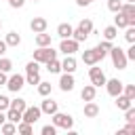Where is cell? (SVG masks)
Listing matches in <instances>:
<instances>
[{
  "label": "cell",
  "mask_w": 135,
  "mask_h": 135,
  "mask_svg": "<svg viewBox=\"0 0 135 135\" xmlns=\"http://www.w3.org/2000/svg\"><path fill=\"white\" fill-rule=\"evenodd\" d=\"M8 105H11V99H8L6 95H0V112H6Z\"/></svg>",
  "instance_id": "cell-39"
},
{
  "label": "cell",
  "mask_w": 135,
  "mask_h": 135,
  "mask_svg": "<svg viewBox=\"0 0 135 135\" xmlns=\"http://www.w3.org/2000/svg\"><path fill=\"white\" fill-rule=\"evenodd\" d=\"M36 44H38V46H51V34L38 32V34H36Z\"/></svg>",
  "instance_id": "cell-21"
},
{
  "label": "cell",
  "mask_w": 135,
  "mask_h": 135,
  "mask_svg": "<svg viewBox=\"0 0 135 135\" xmlns=\"http://www.w3.org/2000/svg\"><path fill=\"white\" fill-rule=\"evenodd\" d=\"M95 0H76V4L78 6H89V4H93Z\"/></svg>",
  "instance_id": "cell-43"
},
{
  "label": "cell",
  "mask_w": 135,
  "mask_h": 135,
  "mask_svg": "<svg viewBox=\"0 0 135 135\" xmlns=\"http://www.w3.org/2000/svg\"><path fill=\"white\" fill-rule=\"evenodd\" d=\"M116 36H118V27H116V25H108V27L103 30V38H105V40H114Z\"/></svg>",
  "instance_id": "cell-25"
},
{
  "label": "cell",
  "mask_w": 135,
  "mask_h": 135,
  "mask_svg": "<svg viewBox=\"0 0 135 135\" xmlns=\"http://www.w3.org/2000/svg\"><path fill=\"white\" fill-rule=\"evenodd\" d=\"M120 6H122V0H108V8H110L112 13H118Z\"/></svg>",
  "instance_id": "cell-35"
},
{
  "label": "cell",
  "mask_w": 135,
  "mask_h": 135,
  "mask_svg": "<svg viewBox=\"0 0 135 135\" xmlns=\"http://www.w3.org/2000/svg\"><path fill=\"white\" fill-rule=\"evenodd\" d=\"M57 133V127L55 124H44L42 127V135H55Z\"/></svg>",
  "instance_id": "cell-40"
},
{
  "label": "cell",
  "mask_w": 135,
  "mask_h": 135,
  "mask_svg": "<svg viewBox=\"0 0 135 135\" xmlns=\"http://www.w3.org/2000/svg\"><path fill=\"white\" fill-rule=\"evenodd\" d=\"M72 38H74V40H76V42H84V40H86V38H89V36H86V34H84V32H82V30H78V27H76V30H74V32H72Z\"/></svg>",
  "instance_id": "cell-33"
},
{
  "label": "cell",
  "mask_w": 135,
  "mask_h": 135,
  "mask_svg": "<svg viewBox=\"0 0 135 135\" xmlns=\"http://www.w3.org/2000/svg\"><path fill=\"white\" fill-rule=\"evenodd\" d=\"M114 25H116V27H127V25H129V23H127V17H124L120 11H118L116 17H114Z\"/></svg>",
  "instance_id": "cell-29"
},
{
  "label": "cell",
  "mask_w": 135,
  "mask_h": 135,
  "mask_svg": "<svg viewBox=\"0 0 135 135\" xmlns=\"http://www.w3.org/2000/svg\"><path fill=\"white\" fill-rule=\"evenodd\" d=\"M120 13L127 17V23H129V25H135V4H133V2H122Z\"/></svg>",
  "instance_id": "cell-8"
},
{
  "label": "cell",
  "mask_w": 135,
  "mask_h": 135,
  "mask_svg": "<svg viewBox=\"0 0 135 135\" xmlns=\"http://www.w3.org/2000/svg\"><path fill=\"white\" fill-rule=\"evenodd\" d=\"M8 4H11L13 8H21V6L25 4V0H8Z\"/></svg>",
  "instance_id": "cell-42"
},
{
  "label": "cell",
  "mask_w": 135,
  "mask_h": 135,
  "mask_svg": "<svg viewBox=\"0 0 135 135\" xmlns=\"http://www.w3.org/2000/svg\"><path fill=\"white\" fill-rule=\"evenodd\" d=\"M40 112H42V114H49V116L55 114V112H57V101H53V99L46 95V99L40 103Z\"/></svg>",
  "instance_id": "cell-12"
},
{
  "label": "cell",
  "mask_w": 135,
  "mask_h": 135,
  "mask_svg": "<svg viewBox=\"0 0 135 135\" xmlns=\"http://www.w3.org/2000/svg\"><path fill=\"white\" fill-rule=\"evenodd\" d=\"M0 131H2L4 135H13V133L17 131V124H15V122H11V120H4V122L0 124Z\"/></svg>",
  "instance_id": "cell-24"
},
{
  "label": "cell",
  "mask_w": 135,
  "mask_h": 135,
  "mask_svg": "<svg viewBox=\"0 0 135 135\" xmlns=\"http://www.w3.org/2000/svg\"><path fill=\"white\" fill-rule=\"evenodd\" d=\"M59 89H61L63 93H70V91L74 89V76L68 74V72H63V76L59 78Z\"/></svg>",
  "instance_id": "cell-10"
},
{
  "label": "cell",
  "mask_w": 135,
  "mask_h": 135,
  "mask_svg": "<svg viewBox=\"0 0 135 135\" xmlns=\"http://www.w3.org/2000/svg\"><path fill=\"white\" fill-rule=\"evenodd\" d=\"M6 84V72H0V86Z\"/></svg>",
  "instance_id": "cell-45"
},
{
  "label": "cell",
  "mask_w": 135,
  "mask_h": 135,
  "mask_svg": "<svg viewBox=\"0 0 135 135\" xmlns=\"http://www.w3.org/2000/svg\"><path fill=\"white\" fill-rule=\"evenodd\" d=\"M108 55L112 57V63H114V68H118V70H124V68H127L129 59H127V55H124V51H122L120 46H112Z\"/></svg>",
  "instance_id": "cell-1"
},
{
  "label": "cell",
  "mask_w": 135,
  "mask_h": 135,
  "mask_svg": "<svg viewBox=\"0 0 135 135\" xmlns=\"http://www.w3.org/2000/svg\"><path fill=\"white\" fill-rule=\"evenodd\" d=\"M34 2H38V0H34Z\"/></svg>",
  "instance_id": "cell-49"
},
{
  "label": "cell",
  "mask_w": 135,
  "mask_h": 135,
  "mask_svg": "<svg viewBox=\"0 0 135 135\" xmlns=\"http://www.w3.org/2000/svg\"><path fill=\"white\" fill-rule=\"evenodd\" d=\"M124 55H127V59H129V61H131V59H135V42L127 49V53H124Z\"/></svg>",
  "instance_id": "cell-41"
},
{
  "label": "cell",
  "mask_w": 135,
  "mask_h": 135,
  "mask_svg": "<svg viewBox=\"0 0 135 135\" xmlns=\"http://www.w3.org/2000/svg\"><path fill=\"white\" fill-rule=\"evenodd\" d=\"M25 82H27V84H38V82H40V74H38V72L27 74V76H25Z\"/></svg>",
  "instance_id": "cell-36"
},
{
  "label": "cell",
  "mask_w": 135,
  "mask_h": 135,
  "mask_svg": "<svg viewBox=\"0 0 135 135\" xmlns=\"http://www.w3.org/2000/svg\"><path fill=\"white\" fill-rule=\"evenodd\" d=\"M40 116H42V112H40V108H36V105L25 108V110L21 112V120H25V122H30V124L38 122V118H40Z\"/></svg>",
  "instance_id": "cell-5"
},
{
  "label": "cell",
  "mask_w": 135,
  "mask_h": 135,
  "mask_svg": "<svg viewBox=\"0 0 135 135\" xmlns=\"http://www.w3.org/2000/svg\"><path fill=\"white\" fill-rule=\"evenodd\" d=\"M6 49H8V46H6V42H4V40H0V57L6 53Z\"/></svg>",
  "instance_id": "cell-44"
},
{
  "label": "cell",
  "mask_w": 135,
  "mask_h": 135,
  "mask_svg": "<svg viewBox=\"0 0 135 135\" xmlns=\"http://www.w3.org/2000/svg\"><path fill=\"white\" fill-rule=\"evenodd\" d=\"M38 93L42 95V97H46V95H51V82H38Z\"/></svg>",
  "instance_id": "cell-30"
},
{
  "label": "cell",
  "mask_w": 135,
  "mask_h": 135,
  "mask_svg": "<svg viewBox=\"0 0 135 135\" xmlns=\"http://www.w3.org/2000/svg\"><path fill=\"white\" fill-rule=\"evenodd\" d=\"M8 108H13V110H17V112H23V110L27 108V103H25V99L17 97V99H13V101H11V105H8Z\"/></svg>",
  "instance_id": "cell-26"
},
{
  "label": "cell",
  "mask_w": 135,
  "mask_h": 135,
  "mask_svg": "<svg viewBox=\"0 0 135 135\" xmlns=\"http://www.w3.org/2000/svg\"><path fill=\"white\" fill-rule=\"evenodd\" d=\"M131 105H133V99H129V97L122 95V93L116 95V108H118V110H127V108H131Z\"/></svg>",
  "instance_id": "cell-19"
},
{
  "label": "cell",
  "mask_w": 135,
  "mask_h": 135,
  "mask_svg": "<svg viewBox=\"0 0 135 135\" xmlns=\"http://www.w3.org/2000/svg\"><path fill=\"white\" fill-rule=\"evenodd\" d=\"M4 42H6V46H19V44H21V36H19L17 32H8Z\"/></svg>",
  "instance_id": "cell-20"
},
{
  "label": "cell",
  "mask_w": 135,
  "mask_h": 135,
  "mask_svg": "<svg viewBox=\"0 0 135 135\" xmlns=\"http://www.w3.org/2000/svg\"><path fill=\"white\" fill-rule=\"evenodd\" d=\"M122 84H124V82H120L118 78H112V80H105V84H103V86L108 89V93H110L112 97H116V95H120V93H122Z\"/></svg>",
  "instance_id": "cell-9"
},
{
  "label": "cell",
  "mask_w": 135,
  "mask_h": 135,
  "mask_svg": "<svg viewBox=\"0 0 135 135\" xmlns=\"http://www.w3.org/2000/svg\"><path fill=\"white\" fill-rule=\"evenodd\" d=\"M59 51L65 53V55H74L78 51V42L74 38H61V44H59Z\"/></svg>",
  "instance_id": "cell-7"
},
{
  "label": "cell",
  "mask_w": 135,
  "mask_h": 135,
  "mask_svg": "<svg viewBox=\"0 0 135 135\" xmlns=\"http://www.w3.org/2000/svg\"><path fill=\"white\" fill-rule=\"evenodd\" d=\"M57 51H53L51 46H38V51H34V61L38 63H46L49 59H55Z\"/></svg>",
  "instance_id": "cell-3"
},
{
  "label": "cell",
  "mask_w": 135,
  "mask_h": 135,
  "mask_svg": "<svg viewBox=\"0 0 135 135\" xmlns=\"http://www.w3.org/2000/svg\"><path fill=\"white\" fill-rule=\"evenodd\" d=\"M124 38H127V42H129V44H133V42H135V25H127Z\"/></svg>",
  "instance_id": "cell-32"
},
{
  "label": "cell",
  "mask_w": 135,
  "mask_h": 135,
  "mask_svg": "<svg viewBox=\"0 0 135 135\" xmlns=\"http://www.w3.org/2000/svg\"><path fill=\"white\" fill-rule=\"evenodd\" d=\"M38 70H40V63H38V61H30V63L25 65V72H27V74H34V72H38Z\"/></svg>",
  "instance_id": "cell-38"
},
{
  "label": "cell",
  "mask_w": 135,
  "mask_h": 135,
  "mask_svg": "<svg viewBox=\"0 0 135 135\" xmlns=\"http://www.w3.org/2000/svg\"><path fill=\"white\" fill-rule=\"evenodd\" d=\"M97 114H99V105L95 101H86L84 103V116L86 118H95Z\"/></svg>",
  "instance_id": "cell-17"
},
{
  "label": "cell",
  "mask_w": 135,
  "mask_h": 135,
  "mask_svg": "<svg viewBox=\"0 0 135 135\" xmlns=\"http://www.w3.org/2000/svg\"><path fill=\"white\" fill-rule=\"evenodd\" d=\"M32 131H34V124H30V122H25V120H19V122H17V133L30 135Z\"/></svg>",
  "instance_id": "cell-22"
},
{
  "label": "cell",
  "mask_w": 135,
  "mask_h": 135,
  "mask_svg": "<svg viewBox=\"0 0 135 135\" xmlns=\"http://www.w3.org/2000/svg\"><path fill=\"white\" fill-rule=\"evenodd\" d=\"M124 120H127V122H135V108H133V105L124 110Z\"/></svg>",
  "instance_id": "cell-37"
},
{
  "label": "cell",
  "mask_w": 135,
  "mask_h": 135,
  "mask_svg": "<svg viewBox=\"0 0 135 135\" xmlns=\"http://www.w3.org/2000/svg\"><path fill=\"white\" fill-rule=\"evenodd\" d=\"M122 95H127L129 99L135 101V84H122Z\"/></svg>",
  "instance_id": "cell-31"
},
{
  "label": "cell",
  "mask_w": 135,
  "mask_h": 135,
  "mask_svg": "<svg viewBox=\"0 0 135 135\" xmlns=\"http://www.w3.org/2000/svg\"><path fill=\"white\" fill-rule=\"evenodd\" d=\"M72 32H74V27L70 23H59L57 25V36L59 38H72Z\"/></svg>",
  "instance_id": "cell-16"
},
{
  "label": "cell",
  "mask_w": 135,
  "mask_h": 135,
  "mask_svg": "<svg viewBox=\"0 0 135 135\" xmlns=\"http://www.w3.org/2000/svg\"><path fill=\"white\" fill-rule=\"evenodd\" d=\"M61 70L68 72V74H74V70H76V59H74L72 55H65V59L61 61Z\"/></svg>",
  "instance_id": "cell-15"
},
{
  "label": "cell",
  "mask_w": 135,
  "mask_h": 135,
  "mask_svg": "<svg viewBox=\"0 0 135 135\" xmlns=\"http://www.w3.org/2000/svg\"><path fill=\"white\" fill-rule=\"evenodd\" d=\"M110 49H112V40H103V42H99L97 46H95V51H97V57H99V61L110 53Z\"/></svg>",
  "instance_id": "cell-14"
},
{
  "label": "cell",
  "mask_w": 135,
  "mask_h": 135,
  "mask_svg": "<svg viewBox=\"0 0 135 135\" xmlns=\"http://www.w3.org/2000/svg\"><path fill=\"white\" fill-rule=\"evenodd\" d=\"M4 120H6V116H4V114H2V112H0V124H2V122H4Z\"/></svg>",
  "instance_id": "cell-46"
},
{
  "label": "cell",
  "mask_w": 135,
  "mask_h": 135,
  "mask_svg": "<svg viewBox=\"0 0 135 135\" xmlns=\"http://www.w3.org/2000/svg\"><path fill=\"white\" fill-rule=\"evenodd\" d=\"M46 70H49L51 74H59V72H61V61H57V57H55V59H49V61H46Z\"/></svg>",
  "instance_id": "cell-23"
},
{
  "label": "cell",
  "mask_w": 135,
  "mask_h": 135,
  "mask_svg": "<svg viewBox=\"0 0 135 135\" xmlns=\"http://www.w3.org/2000/svg\"><path fill=\"white\" fill-rule=\"evenodd\" d=\"M95 93H97L95 86H93V84H86V86L80 91V97H82V101H93V99H95Z\"/></svg>",
  "instance_id": "cell-18"
},
{
  "label": "cell",
  "mask_w": 135,
  "mask_h": 135,
  "mask_svg": "<svg viewBox=\"0 0 135 135\" xmlns=\"http://www.w3.org/2000/svg\"><path fill=\"white\" fill-rule=\"evenodd\" d=\"M0 27H2V21H0Z\"/></svg>",
  "instance_id": "cell-48"
},
{
  "label": "cell",
  "mask_w": 135,
  "mask_h": 135,
  "mask_svg": "<svg viewBox=\"0 0 135 135\" xmlns=\"http://www.w3.org/2000/svg\"><path fill=\"white\" fill-rule=\"evenodd\" d=\"M82 61H84L86 65H95V63L99 61L97 51H95V49H86V51H82Z\"/></svg>",
  "instance_id": "cell-13"
},
{
  "label": "cell",
  "mask_w": 135,
  "mask_h": 135,
  "mask_svg": "<svg viewBox=\"0 0 135 135\" xmlns=\"http://www.w3.org/2000/svg\"><path fill=\"white\" fill-rule=\"evenodd\" d=\"M23 84H25V78H23L21 74H13L11 78H6V89H8V91H13V93L21 91V89H23Z\"/></svg>",
  "instance_id": "cell-6"
},
{
  "label": "cell",
  "mask_w": 135,
  "mask_h": 135,
  "mask_svg": "<svg viewBox=\"0 0 135 135\" xmlns=\"http://www.w3.org/2000/svg\"><path fill=\"white\" fill-rule=\"evenodd\" d=\"M51 118H53V124H55L57 129H65V131H70V129L74 127V118H72L70 114L55 112V114H51Z\"/></svg>",
  "instance_id": "cell-2"
},
{
  "label": "cell",
  "mask_w": 135,
  "mask_h": 135,
  "mask_svg": "<svg viewBox=\"0 0 135 135\" xmlns=\"http://www.w3.org/2000/svg\"><path fill=\"white\" fill-rule=\"evenodd\" d=\"M46 25H49V21H46L44 17H34L32 23H30V27H32L34 34H38V32H46Z\"/></svg>",
  "instance_id": "cell-11"
},
{
  "label": "cell",
  "mask_w": 135,
  "mask_h": 135,
  "mask_svg": "<svg viewBox=\"0 0 135 135\" xmlns=\"http://www.w3.org/2000/svg\"><path fill=\"white\" fill-rule=\"evenodd\" d=\"M127 2H135V0H127Z\"/></svg>",
  "instance_id": "cell-47"
},
{
  "label": "cell",
  "mask_w": 135,
  "mask_h": 135,
  "mask_svg": "<svg viewBox=\"0 0 135 135\" xmlns=\"http://www.w3.org/2000/svg\"><path fill=\"white\" fill-rule=\"evenodd\" d=\"M6 120H11V122H19L21 120V112H17V110H13V108H8L6 110Z\"/></svg>",
  "instance_id": "cell-28"
},
{
  "label": "cell",
  "mask_w": 135,
  "mask_h": 135,
  "mask_svg": "<svg viewBox=\"0 0 135 135\" xmlns=\"http://www.w3.org/2000/svg\"><path fill=\"white\" fill-rule=\"evenodd\" d=\"M78 30H82V32L89 36V34L93 32V21H91V19H82V21L78 23Z\"/></svg>",
  "instance_id": "cell-27"
},
{
  "label": "cell",
  "mask_w": 135,
  "mask_h": 135,
  "mask_svg": "<svg viewBox=\"0 0 135 135\" xmlns=\"http://www.w3.org/2000/svg\"><path fill=\"white\" fill-rule=\"evenodd\" d=\"M89 78H91V84L97 89V86H103L105 84V74H103V70L101 68H97V63L95 65H91V70H89Z\"/></svg>",
  "instance_id": "cell-4"
},
{
  "label": "cell",
  "mask_w": 135,
  "mask_h": 135,
  "mask_svg": "<svg viewBox=\"0 0 135 135\" xmlns=\"http://www.w3.org/2000/svg\"><path fill=\"white\" fill-rule=\"evenodd\" d=\"M11 70H13V61L6 59V57H2L0 59V72H11Z\"/></svg>",
  "instance_id": "cell-34"
}]
</instances>
